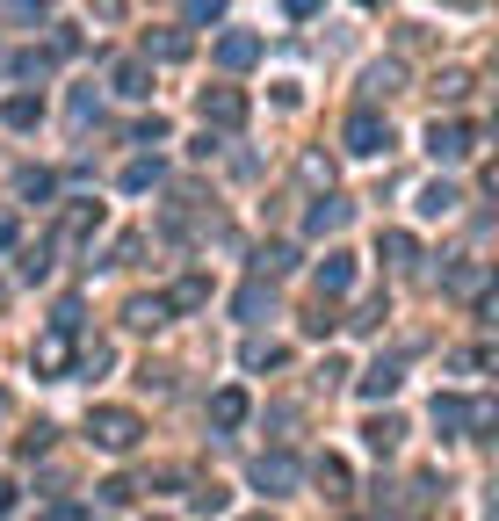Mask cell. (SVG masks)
I'll use <instances>...</instances> for the list:
<instances>
[{
	"label": "cell",
	"mask_w": 499,
	"mask_h": 521,
	"mask_svg": "<svg viewBox=\"0 0 499 521\" xmlns=\"http://www.w3.org/2000/svg\"><path fill=\"white\" fill-rule=\"evenodd\" d=\"M377 254H384V261H420V239H413V232H384Z\"/></svg>",
	"instance_id": "20"
},
{
	"label": "cell",
	"mask_w": 499,
	"mask_h": 521,
	"mask_svg": "<svg viewBox=\"0 0 499 521\" xmlns=\"http://www.w3.org/2000/svg\"><path fill=\"white\" fill-rule=\"evenodd\" d=\"M362 442H369V449H377V456H391V449L405 442V420H398V413H377V420H369V427H362Z\"/></svg>",
	"instance_id": "11"
},
{
	"label": "cell",
	"mask_w": 499,
	"mask_h": 521,
	"mask_svg": "<svg viewBox=\"0 0 499 521\" xmlns=\"http://www.w3.org/2000/svg\"><path fill=\"white\" fill-rule=\"evenodd\" d=\"M239 124H246L239 87H203V131H239Z\"/></svg>",
	"instance_id": "4"
},
{
	"label": "cell",
	"mask_w": 499,
	"mask_h": 521,
	"mask_svg": "<svg viewBox=\"0 0 499 521\" xmlns=\"http://www.w3.org/2000/svg\"><path fill=\"white\" fill-rule=\"evenodd\" d=\"M348 218H355V203L326 189L319 203H311V210H304V232H311V239H326V232H340V225H348Z\"/></svg>",
	"instance_id": "5"
},
{
	"label": "cell",
	"mask_w": 499,
	"mask_h": 521,
	"mask_svg": "<svg viewBox=\"0 0 499 521\" xmlns=\"http://www.w3.org/2000/svg\"><path fill=\"white\" fill-rule=\"evenodd\" d=\"M283 8H290V15H319V0H283Z\"/></svg>",
	"instance_id": "37"
},
{
	"label": "cell",
	"mask_w": 499,
	"mask_h": 521,
	"mask_svg": "<svg viewBox=\"0 0 499 521\" xmlns=\"http://www.w3.org/2000/svg\"><path fill=\"white\" fill-rule=\"evenodd\" d=\"M290 268H297L290 247H261V275H290Z\"/></svg>",
	"instance_id": "26"
},
{
	"label": "cell",
	"mask_w": 499,
	"mask_h": 521,
	"mask_svg": "<svg viewBox=\"0 0 499 521\" xmlns=\"http://www.w3.org/2000/svg\"><path fill=\"white\" fill-rule=\"evenodd\" d=\"M348 152H355V160H377V152H391V124H384L377 109H355V116H348Z\"/></svg>",
	"instance_id": "3"
},
{
	"label": "cell",
	"mask_w": 499,
	"mask_h": 521,
	"mask_svg": "<svg viewBox=\"0 0 499 521\" xmlns=\"http://www.w3.org/2000/svg\"><path fill=\"white\" fill-rule=\"evenodd\" d=\"M37 116H44L37 95H8V102H0V124H8V131H37Z\"/></svg>",
	"instance_id": "12"
},
{
	"label": "cell",
	"mask_w": 499,
	"mask_h": 521,
	"mask_svg": "<svg viewBox=\"0 0 499 521\" xmlns=\"http://www.w3.org/2000/svg\"><path fill=\"white\" fill-rule=\"evenodd\" d=\"M246 521H275V514H246Z\"/></svg>",
	"instance_id": "39"
},
{
	"label": "cell",
	"mask_w": 499,
	"mask_h": 521,
	"mask_svg": "<svg viewBox=\"0 0 499 521\" xmlns=\"http://www.w3.org/2000/svg\"><path fill=\"white\" fill-rule=\"evenodd\" d=\"M225 15V0H189V22H217Z\"/></svg>",
	"instance_id": "34"
},
{
	"label": "cell",
	"mask_w": 499,
	"mask_h": 521,
	"mask_svg": "<svg viewBox=\"0 0 499 521\" xmlns=\"http://www.w3.org/2000/svg\"><path fill=\"white\" fill-rule=\"evenodd\" d=\"M15 493H22V485H15V478H0V514H15Z\"/></svg>",
	"instance_id": "36"
},
{
	"label": "cell",
	"mask_w": 499,
	"mask_h": 521,
	"mask_svg": "<svg viewBox=\"0 0 499 521\" xmlns=\"http://www.w3.org/2000/svg\"><path fill=\"white\" fill-rule=\"evenodd\" d=\"M355 384H362V398H391V391L405 384V355H377V362H369V370H362Z\"/></svg>",
	"instance_id": "8"
},
{
	"label": "cell",
	"mask_w": 499,
	"mask_h": 521,
	"mask_svg": "<svg viewBox=\"0 0 499 521\" xmlns=\"http://www.w3.org/2000/svg\"><path fill=\"white\" fill-rule=\"evenodd\" d=\"M138 145H167V116H145V124H138Z\"/></svg>",
	"instance_id": "32"
},
{
	"label": "cell",
	"mask_w": 499,
	"mask_h": 521,
	"mask_svg": "<svg viewBox=\"0 0 499 521\" xmlns=\"http://www.w3.org/2000/svg\"><path fill=\"white\" fill-rule=\"evenodd\" d=\"M246 478H254V493H297V456H283V449H268V456H254L246 464Z\"/></svg>",
	"instance_id": "2"
},
{
	"label": "cell",
	"mask_w": 499,
	"mask_h": 521,
	"mask_svg": "<svg viewBox=\"0 0 499 521\" xmlns=\"http://www.w3.org/2000/svg\"><path fill=\"white\" fill-rule=\"evenodd\" d=\"M0 247H15V218H0Z\"/></svg>",
	"instance_id": "38"
},
{
	"label": "cell",
	"mask_w": 499,
	"mask_h": 521,
	"mask_svg": "<svg viewBox=\"0 0 499 521\" xmlns=\"http://www.w3.org/2000/svg\"><path fill=\"white\" fill-rule=\"evenodd\" d=\"M58 232H66V239H87V232H102V203H73Z\"/></svg>",
	"instance_id": "18"
},
{
	"label": "cell",
	"mask_w": 499,
	"mask_h": 521,
	"mask_svg": "<svg viewBox=\"0 0 499 521\" xmlns=\"http://www.w3.org/2000/svg\"><path fill=\"white\" fill-rule=\"evenodd\" d=\"M51 435H58V427H44V420H37V427L22 435V456H44V449H51Z\"/></svg>",
	"instance_id": "30"
},
{
	"label": "cell",
	"mask_w": 499,
	"mask_h": 521,
	"mask_svg": "<svg viewBox=\"0 0 499 521\" xmlns=\"http://www.w3.org/2000/svg\"><path fill=\"white\" fill-rule=\"evenodd\" d=\"M152 181H160V160H131V167H123V189H152Z\"/></svg>",
	"instance_id": "22"
},
{
	"label": "cell",
	"mask_w": 499,
	"mask_h": 521,
	"mask_svg": "<svg viewBox=\"0 0 499 521\" xmlns=\"http://www.w3.org/2000/svg\"><path fill=\"white\" fill-rule=\"evenodd\" d=\"M145 58H189V37H181V29H160V37H145Z\"/></svg>",
	"instance_id": "21"
},
{
	"label": "cell",
	"mask_w": 499,
	"mask_h": 521,
	"mask_svg": "<svg viewBox=\"0 0 499 521\" xmlns=\"http://www.w3.org/2000/svg\"><path fill=\"white\" fill-rule=\"evenodd\" d=\"M203 297H210V283H203V275H189V283H174V297H167V304H181V312H196Z\"/></svg>",
	"instance_id": "24"
},
{
	"label": "cell",
	"mask_w": 499,
	"mask_h": 521,
	"mask_svg": "<svg viewBox=\"0 0 499 521\" xmlns=\"http://www.w3.org/2000/svg\"><path fill=\"white\" fill-rule=\"evenodd\" d=\"M254 58H261V37H254V29H225V37H217V66H225V73H246Z\"/></svg>",
	"instance_id": "7"
},
{
	"label": "cell",
	"mask_w": 499,
	"mask_h": 521,
	"mask_svg": "<svg viewBox=\"0 0 499 521\" xmlns=\"http://www.w3.org/2000/svg\"><path fill=\"white\" fill-rule=\"evenodd\" d=\"M44 521H87V514H80L73 500H58V507H44Z\"/></svg>",
	"instance_id": "35"
},
{
	"label": "cell",
	"mask_w": 499,
	"mask_h": 521,
	"mask_svg": "<svg viewBox=\"0 0 499 521\" xmlns=\"http://www.w3.org/2000/svg\"><path fill=\"white\" fill-rule=\"evenodd\" d=\"M340 290H355V254H326L319 261V297H340Z\"/></svg>",
	"instance_id": "10"
},
{
	"label": "cell",
	"mask_w": 499,
	"mask_h": 521,
	"mask_svg": "<svg viewBox=\"0 0 499 521\" xmlns=\"http://www.w3.org/2000/svg\"><path fill=\"white\" fill-rule=\"evenodd\" d=\"M167 312H174L167 297H131V304H123V319H131L138 333H152V326H167Z\"/></svg>",
	"instance_id": "13"
},
{
	"label": "cell",
	"mask_w": 499,
	"mask_h": 521,
	"mask_svg": "<svg viewBox=\"0 0 499 521\" xmlns=\"http://www.w3.org/2000/svg\"><path fill=\"white\" fill-rule=\"evenodd\" d=\"M434 427L442 435H471V406L463 398H434Z\"/></svg>",
	"instance_id": "15"
},
{
	"label": "cell",
	"mask_w": 499,
	"mask_h": 521,
	"mask_svg": "<svg viewBox=\"0 0 499 521\" xmlns=\"http://www.w3.org/2000/svg\"><path fill=\"white\" fill-rule=\"evenodd\" d=\"M15 73H22V80H44V73H51V51H22Z\"/></svg>",
	"instance_id": "27"
},
{
	"label": "cell",
	"mask_w": 499,
	"mask_h": 521,
	"mask_svg": "<svg viewBox=\"0 0 499 521\" xmlns=\"http://www.w3.org/2000/svg\"><path fill=\"white\" fill-rule=\"evenodd\" d=\"M87 435H95L109 456H123V449H138V435H145V420L131 413V406H95L87 413Z\"/></svg>",
	"instance_id": "1"
},
{
	"label": "cell",
	"mask_w": 499,
	"mask_h": 521,
	"mask_svg": "<svg viewBox=\"0 0 499 521\" xmlns=\"http://www.w3.org/2000/svg\"><path fill=\"white\" fill-rule=\"evenodd\" d=\"M362 8H377V0H362Z\"/></svg>",
	"instance_id": "40"
},
{
	"label": "cell",
	"mask_w": 499,
	"mask_h": 521,
	"mask_svg": "<svg viewBox=\"0 0 499 521\" xmlns=\"http://www.w3.org/2000/svg\"><path fill=\"white\" fill-rule=\"evenodd\" d=\"M427 152L442 167H456L463 152H471V124H442V116H434V124H427Z\"/></svg>",
	"instance_id": "6"
},
{
	"label": "cell",
	"mask_w": 499,
	"mask_h": 521,
	"mask_svg": "<svg viewBox=\"0 0 499 521\" xmlns=\"http://www.w3.org/2000/svg\"><path fill=\"white\" fill-rule=\"evenodd\" d=\"M384 319H391V304H384V297H369V304H362V312H355L348 326H355V333H377Z\"/></svg>",
	"instance_id": "23"
},
{
	"label": "cell",
	"mask_w": 499,
	"mask_h": 521,
	"mask_svg": "<svg viewBox=\"0 0 499 521\" xmlns=\"http://www.w3.org/2000/svg\"><path fill=\"white\" fill-rule=\"evenodd\" d=\"M29 362H37V370H44V377H58V370H66V362H73V333H66V326H51V333H44V341H37V348H29Z\"/></svg>",
	"instance_id": "9"
},
{
	"label": "cell",
	"mask_w": 499,
	"mask_h": 521,
	"mask_svg": "<svg viewBox=\"0 0 499 521\" xmlns=\"http://www.w3.org/2000/svg\"><path fill=\"white\" fill-rule=\"evenodd\" d=\"M456 203H463V196L449 189V181H427V189H420V218H449Z\"/></svg>",
	"instance_id": "16"
},
{
	"label": "cell",
	"mask_w": 499,
	"mask_h": 521,
	"mask_svg": "<svg viewBox=\"0 0 499 521\" xmlns=\"http://www.w3.org/2000/svg\"><path fill=\"white\" fill-rule=\"evenodd\" d=\"M210 420H217V427H239V420H246V391H217V398H210Z\"/></svg>",
	"instance_id": "19"
},
{
	"label": "cell",
	"mask_w": 499,
	"mask_h": 521,
	"mask_svg": "<svg viewBox=\"0 0 499 521\" xmlns=\"http://www.w3.org/2000/svg\"><path fill=\"white\" fill-rule=\"evenodd\" d=\"M22 196H29V203H44V196H51V174L29 167V174H22Z\"/></svg>",
	"instance_id": "31"
},
{
	"label": "cell",
	"mask_w": 499,
	"mask_h": 521,
	"mask_svg": "<svg viewBox=\"0 0 499 521\" xmlns=\"http://www.w3.org/2000/svg\"><path fill=\"white\" fill-rule=\"evenodd\" d=\"M44 8H51V0H15L8 15H15V22H44Z\"/></svg>",
	"instance_id": "33"
},
{
	"label": "cell",
	"mask_w": 499,
	"mask_h": 521,
	"mask_svg": "<svg viewBox=\"0 0 499 521\" xmlns=\"http://www.w3.org/2000/svg\"><path fill=\"white\" fill-rule=\"evenodd\" d=\"M319 485H333V500H340V493H348V464H340V456H326V464H319Z\"/></svg>",
	"instance_id": "28"
},
{
	"label": "cell",
	"mask_w": 499,
	"mask_h": 521,
	"mask_svg": "<svg viewBox=\"0 0 499 521\" xmlns=\"http://www.w3.org/2000/svg\"><path fill=\"white\" fill-rule=\"evenodd\" d=\"M463 87H471V73H442V80H434V95H442V102H463Z\"/></svg>",
	"instance_id": "29"
},
{
	"label": "cell",
	"mask_w": 499,
	"mask_h": 521,
	"mask_svg": "<svg viewBox=\"0 0 499 521\" xmlns=\"http://www.w3.org/2000/svg\"><path fill=\"white\" fill-rule=\"evenodd\" d=\"M116 95H131V102H145V95H152V73H145V58H123V66H116Z\"/></svg>",
	"instance_id": "14"
},
{
	"label": "cell",
	"mask_w": 499,
	"mask_h": 521,
	"mask_svg": "<svg viewBox=\"0 0 499 521\" xmlns=\"http://www.w3.org/2000/svg\"><path fill=\"white\" fill-rule=\"evenodd\" d=\"M232 312H239V319H246V326H254V319H261V312H268V319H275V297H268V290H261V283H246V290H239V297H232Z\"/></svg>",
	"instance_id": "17"
},
{
	"label": "cell",
	"mask_w": 499,
	"mask_h": 521,
	"mask_svg": "<svg viewBox=\"0 0 499 521\" xmlns=\"http://www.w3.org/2000/svg\"><path fill=\"white\" fill-rule=\"evenodd\" d=\"M283 362H290V355H283V348H275V341H268V348H261V341H254V348H246V370H283Z\"/></svg>",
	"instance_id": "25"
}]
</instances>
